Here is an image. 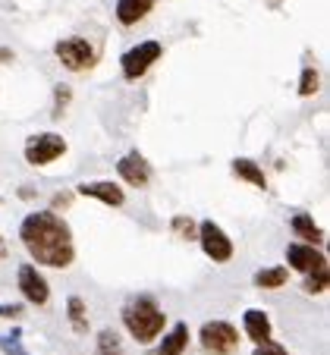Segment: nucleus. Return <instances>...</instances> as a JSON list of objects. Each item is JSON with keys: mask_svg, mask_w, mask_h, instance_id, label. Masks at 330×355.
I'll return each mask as SVG.
<instances>
[{"mask_svg": "<svg viewBox=\"0 0 330 355\" xmlns=\"http://www.w3.org/2000/svg\"><path fill=\"white\" fill-rule=\"evenodd\" d=\"M22 245L28 248V255L44 268H69L76 258L73 233L69 227L54 214V211H35L22 220L19 227Z\"/></svg>", "mask_w": 330, "mask_h": 355, "instance_id": "f257e3e1", "label": "nucleus"}, {"mask_svg": "<svg viewBox=\"0 0 330 355\" xmlns=\"http://www.w3.org/2000/svg\"><path fill=\"white\" fill-rule=\"evenodd\" d=\"M164 311L155 305V299H148V295H141V299L129 302L126 309H123V324H126V330L135 336L139 343H151L157 334L164 330Z\"/></svg>", "mask_w": 330, "mask_h": 355, "instance_id": "f03ea898", "label": "nucleus"}, {"mask_svg": "<svg viewBox=\"0 0 330 355\" xmlns=\"http://www.w3.org/2000/svg\"><path fill=\"white\" fill-rule=\"evenodd\" d=\"M60 155H67V141L57 132H41L26 141V161L32 167H44V164L57 161Z\"/></svg>", "mask_w": 330, "mask_h": 355, "instance_id": "7ed1b4c3", "label": "nucleus"}, {"mask_svg": "<svg viewBox=\"0 0 330 355\" xmlns=\"http://www.w3.org/2000/svg\"><path fill=\"white\" fill-rule=\"evenodd\" d=\"M202 346L214 355H229L239 346V334H236V327L227 321H208L202 327Z\"/></svg>", "mask_w": 330, "mask_h": 355, "instance_id": "20e7f679", "label": "nucleus"}, {"mask_svg": "<svg viewBox=\"0 0 330 355\" xmlns=\"http://www.w3.org/2000/svg\"><path fill=\"white\" fill-rule=\"evenodd\" d=\"M198 242H202L205 255H208L211 261L227 264L229 258H233V242H229V236L223 233L214 220H205L202 227H198Z\"/></svg>", "mask_w": 330, "mask_h": 355, "instance_id": "39448f33", "label": "nucleus"}, {"mask_svg": "<svg viewBox=\"0 0 330 355\" xmlns=\"http://www.w3.org/2000/svg\"><path fill=\"white\" fill-rule=\"evenodd\" d=\"M161 60V44L157 41H141L139 47H132V51H126L123 54V76L126 79H139V76H145L151 69V63Z\"/></svg>", "mask_w": 330, "mask_h": 355, "instance_id": "423d86ee", "label": "nucleus"}, {"mask_svg": "<svg viewBox=\"0 0 330 355\" xmlns=\"http://www.w3.org/2000/svg\"><path fill=\"white\" fill-rule=\"evenodd\" d=\"M57 57L67 69L73 73H82V69H92L94 67V47L88 44L85 38H67L57 44Z\"/></svg>", "mask_w": 330, "mask_h": 355, "instance_id": "0eeeda50", "label": "nucleus"}, {"mask_svg": "<svg viewBox=\"0 0 330 355\" xmlns=\"http://www.w3.org/2000/svg\"><path fill=\"white\" fill-rule=\"evenodd\" d=\"M19 289L32 305H44V302L51 299V286H47V280L32 268V264H22L19 268Z\"/></svg>", "mask_w": 330, "mask_h": 355, "instance_id": "6e6552de", "label": "nucleus"}, {"mask_svg": "<svg viewBox=\"0 0 330 355\" xmlns=\"http://www.w3.org/2000/svg\"><path fill=\"white\" fill-rule=\"evenodd\" d=\"M286 261H290V268L302 270V274H315V270L327 268V258L315 245H299V242L286 248Z\"/></svg>", "mask_w": 330, "mask_h": 355, "instance_id": "1a4fd4ad", "label": "nucleus"}, {"mask_svg": "<svg viewBox=\"0 0 330 355\" xmlns=\"http://www.w3.org/2000/svg\"><path fill=\"white\" fill-rule=\"evenodd\" d=\"M116 170H120V176L129 182V186H148L151 180V164L145 161V157L139 155V151H132V155H126L120 164H116Z\"/></svg>", "mask_w": 330, "mask_h": 355, "instance_id": "9d476101", "label": "nucleus"}, {"mask_svg": "<svg viewBox=\"0 0 330 355\" xmlns=\"http://www.w3.org/2000/svg\"><path fill=\"white\" fill-rule=\"evenodd\" d=\"M82 195H88V198H98L104 201V205H110V208H120L123 205V189L114 186V182H85V186H79Z\"/></svg>", "mask_w": 330, "mask_h": 355, "instance_id": "9b49d317", "label": "nucleus"}, {"mask_svg": "<svg viewBox=\"0 0 330 355\" xmlns=\"http://www.w3.org/2000/svg\"><path fill=\"white\" fill-rule=\"evenodd\" d=\"M151 7H155V0H116V19L123 26H135L151 13Z\"/></svg>", "mask_w": 330, "mask_h": 355, "instance_id": "f8f14e48", "label": "nucleus"}, {"mask_svg": "<svg viewBox=\"0 0 330 355\" xmlns=\"http://www.w3.org/2000/svg\"><path fill=\"white\" fill-rule=\"evenodd\" d=\"M243 324H245L249 340H255V343H268L270 340V321H268V315H264L261 309H249V311H245Z\"/></svg>", "mask_w": 330, "mask_h": 355, "instance_id": "ddd939ff", "label": "nucleus"}, {"mask_svg": "<svg viewBox=\"0 0 330 355\" xmlns=\"http://www.w3.org/2000/svg\"><path fill=\"white\" fill-rule=\"evenodd\" d=\"M233 173L239 176V180L252 182V186H258V189L268 186V176H264V170L258 167L255 161H249V157H236V161H233Z\"/></svg>", "mask_w": 330, "mask_h": 355, "instance_id": "4468645a", "label": "nucleus"}, {"mask_svg": "<svg viewBox=\"0 0 330 355\" xmlns=\"http://www.w3.org/2000/svg\"><path fill=\"white\" fill-rule=\"evenodd\" d=\"M293 233L302 236V239L309 242V245H321V242H324L321 227H318V223L311 220L309 214H296V217H293Z\"/></svg>", "mask_w": 330, "mask_h": 355, "instance_id": "2eb2a0df", "label": "nucleus"}, {"mask_svg": "<svg viewBox=\"0 0 330 355\" xmlns=\"http://www.w3.org/2000/svg\"><path fill=\"white\" fill-rule=\"evenodd\" d=\"M186 343H189V327H186V324H176V327L170 330L167 336H164V343H161V355H182Z\"/></svg>", "mask_w": 330, "mask_h": 355, "instance_id": "dca6fc26", "label": "nucleus"}, {"mask_svg": "<svg viewBox=\"0 0 330 355\" xmlns=\"http://www.w3.org/2000/svg\"><path fill=\"white\" fill-rule=\"evenodd\" d=\"M286 277H290L286 268H261L255 274V286L258 289H280V286H286Z\"/></svg>", "mask_w": 330, "mask_h": 355, "instance_id": "f3484780", "label": "nucleus"}, {"mask_svg": "<svg viewBox=\"0 0 330 355\" xmlns=\"http://www.w3.org/2000/svg\"><path fill=\"white\" fill-rule=\"evenodd\" d=\"M69 309V324H73L76 334H88V315H85V302L79 299V295H73V299L67 302Z\"/></svg>", "mask_w": 330, "mask_h": 355, "instance_id": "a211bd4d", "label": "nucleus"}, {"mask_svg": "<svg viewBox=\"0 0 330 355\" xmlns=\"http://www.w3.org/2000/svg\"><path fill=\"white\" fill-rule=\"evenodd\" d=\"M94 355H123L120 336H116L114 330H101V334H98V349H94Z\"/></svg>", "mask_w": 330, "mask_h": 355, "instance_id": "6ab92c4d", "label": "nucleus"}, {"mask_svg": "<svg viewBox=\"0 0 330 355\" xmlns=\"http://www.w3.org/2000/svg\"><path fill=\"white\" fill-rule=\"evenodd\" d=\"M327 283H330V270L321 268V270H315V274H309L305 289H309V293H324V289H327Z\"/></svg>", "mask_w": 330, "mask_h": 355, "instance_id": "aec40b11", "label": "nucleus"}, {"mask_svg": "<svg viewBox=\"0 0 330 355\" xmlns=\"http://www.w3.org/2000/svg\"><path fill=\"white\" fill-rule=\"evenodd\" d=\"M173 230L182 236V239H198V227L192 217H173Z\"/></svg>", "mask_w": 330, "mask_h": 355, "instance_id": "412c9836", "label": "nucleus"}, {"mask_svg": "<svg viewBox=\"0 0 330 355\" xmlns=\"http://www.w3.org/2000/svg\"><path fill=\"white\" fill-rule=\"evenodd\" d=\"M315 92H318V73L309 67L302 73V82H299V94H305V98H309V94H315Z\"/></svg>", "mask_w": 330, "mask_h": 355, "instance_id": "4be33fe9", "label": "nucleus"}, {"mask_svg": "<svg viewBox=\"0 0 330 355\" xmlns=\"http://www.w3.org/2000/svg\"><path fill=\"white\" fill-rule=\"evenodd\" d=\"M19 330H13V334H10V340H0V349H3V352H10V355H28L26 349L19 346Z\"/></svg>", "mask_w": 330, "mask_h": 355, "instance_id": "5701e85b", "label": "nucleus"}, {"mask_svg": "<svg viewBox=\"0 0 330 355\" xmlns=\"http://www.w3.org/2000/svg\"><path fill=\"white\" fill-rule=\"evenodd\" d=\"M252 355H290V352H286L283 346H277V343L268 340V343H258V349H255Z\"/></svg>", "mask_w": 330, "mask_h": 355, "instance_id": "b1692460", "label": "nucleus"}, {"mask_svg": "<svg viewBox=\"0 0 330 355\" xmlns=\"http://www.w3.org/2000/svg\"><path fill=\"white\" fill-rule=\"evenodd\" d=\"M67 101H69V88H57V110H54V116H60V110L67 107Z\"/></svg>", "mask_w": 330, "mask_h": 355, "instance_id": "393cba45", "label": "nucleus"}, {"mask_svg": "<svg viewBox=\"0 0 330 355\" xmlns=\"http://www.w3.org/2000/svg\"><path fill=\"white\" fill-rule=\"evenodd\" d=\"M19 305H0V318H16V315H19Z\"/></svg>", "mask_w": 330, "mask_h": 355, "instance_id": "a878e982", "label": "nucleus"}, {"mask_svg": "<svg viewBox=\"0 0 330 355\" xmlns=\"http://www.w3.org/2000/svg\"><path fill=\"white\" fill-rule=\"evenodd\" d=\"M69 201H73V195H57V198H54V208H60V205L67 208Z\"/></svg>", "mask_w": 330, "mask_h": 355, "instance_id": "bb28decb", "label": "nucleus"}, {"mask_svg": "<svg viewBox=\"0 0 330 355\" xmlns=\"http://www.w3.org/2000/svg\"><path fill=\"white\" fill-rule=\"evenodd\" d=\"M7 258V242H3V236H0V261Z\"/></svg>", "mask_w": 330, "mask_h": 355, "instance_id": "cd10ccee", "label": "nucleus"}]
</instances>
